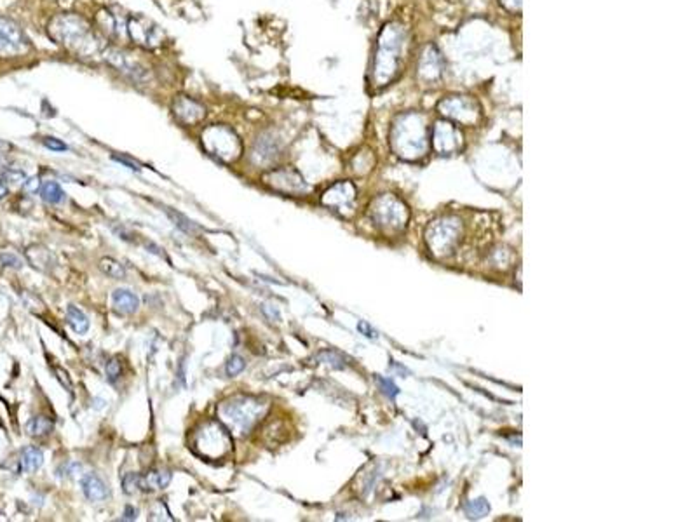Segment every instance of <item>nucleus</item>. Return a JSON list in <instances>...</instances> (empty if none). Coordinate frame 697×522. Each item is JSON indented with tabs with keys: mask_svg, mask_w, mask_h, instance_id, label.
Listing matches in <instances>:
<instances>
[{
	"mask_svg": "<svg viewBox=\"0 0 697 522\" xmlns=\"http://www.w3.org/2000/svg\"><path fill=\"white\" fill-rule=\"evenodd\" d=\"M408 47V26L398 20L387 21L379 33L374 61L370 66V87L374 91H382L400 78Z\"/></svg>",
	"mask_w": 697,
	"mask_h": 522,
	"instance_id": "f257e3e1",
	"label": "nucleus"
},
{
	"mask_svg": "<svg viewBox=\"0 0 697 522\" xmlns=\"http://www.w3.org/2000/svg\"><path fill=\"white\" fill-rule=\"evenodd\" d=\"M196 447L210 458L223 456L230 449V435L225 428L216 421L204 425L203 430L197 432Z\"/></svg>",
	"mask_w": 697,
	"mask_h": 522,
	"instance_id": "1a4fd4ad",
	"label": "nucleus"
},
{
	"mask_svg": "<svg viewBox=\"0 0 697 522\" xmlns=\"http://www.w3.org/2000/svg\"><path fill=\"white\" fill-rule=\"evenodd\" d=\"M499 4L511 14H520L523 7V0H499Z\"/></svg>",
	"mask_w": 697,
	"mask_h": 522,
	"instance_id": "f704fd0d",
	"label": "nucleus"
},
{
	"mask_svg": "<svg viewBox=\"0 0 697 522\" xmlns=\"http://www.w3.org/2000/svg\"><path fill=\"white\" fill-rule=\"evenodd\" d=\"M244 368H246V360L242 359L241 356H236V353H234V356L230 357L229 360H227L225 372H227V376L234 378V376L241 375V372L244 371Z\"/></svg>",
	"mask_w": 697,
	"mask_h": 522,
	"instance_id": "c85d7f7f",
	"label": "nucleus"
},
{
	"mask_svg": "<svg viewBox=\"0 0 697 522\" xmlns=\"http://www.w3.org/2000/svg\"><path fill=\"white\" fill-rule=\"evenodd\" d=\"M354 202H356V186L350 181L335 183L323 195L324 206L333 207L338 212H350Z\"/></svg>",
	"mask_w": 697,
	"mask_h": 522,
	"instance_id": "4468645a",
	"label": "nucleus"
},
{
	"mask_svg": "<svg viewBox=\"0 0 697 522\" xmlns=\"http://www.w3.org/2000/svg\"><path fill=\"white\" fill-rule=\"evenodd\" d=\"M490 512V505H488L487 499L479 498V499H472L465 505V514H467L471 519H479V517H484Z\"/></svg>",
	"mask_w": 697,
	"mask_h": 522,
	"instance_id": "bb28decb",
	"label": "nucleus"
},
{
	"mask_svg": "<svg viewBox=\"0 0 697 522\" xmlns=\"http://www.w3.org/2000/svg\"><path fill=\"white\" fill-rule=\"evenodd\" d=\"M262 312L266 313V315L272 320V322H274V320L278 322V320L281 319V315H279V310L275 307H272V305H267V303L262 305Z\"/></svg>",
	"mask_w": 697,
	"mask_h": 522,
	"instance_id": "4c0bfd02",
	"label": "nucleus"
},
{
	"mask_svg": "<svg viewBox=\"0 0 697 522\" xmlns=\"http://www.w3.org/2000/svg\"><path fill=\"white\" fill-rule=\"evenodd\" d=\"M203 143L206 145L211 154L223 160L236 159L241 152V143L234 130L223 128V126H215V128L208 129L203 136Z\"/></svg>",
	"mask_w": 697,
	"mask_h": 522,
	"instance_id": "9d476101",
	"label": "nucleus"
},
{
	"mask_svg": "<svg viewBox=\"0 0 697 522\" xmlns=\"http://www.w3.org/2000/svg\"><path fill=\"white\" fill-rule=\"evenodd\" d=\"M112 303H114V308L119 313H122V315H131V313L136 312L138 307H140V298H138L133 291L121 287V289H115L114 293H112Z\"/></svg>",
	"mask_w": 697,
	"mask_h": 522,
	"instance_id": "aec40b11",
	"label": "nucleus"
},
{
	"mask_svg": "<svg viewBox=\"0 0 697 522\" xmlns=\"http://www.w3.org/2000/svg\"><path fill=\"white\" fill-rule=\"evenodd\" d=\"M431 147L438 155H453L464 148V136L453 122L439 119L431 130Z\"/></svg>",
	"mask_w": 697,
	"mask_h": 522,
	"instance_id": "6e6552de",
	"label": "nucleus"
},
{
	"mask_svg": "<svg viewBox=\"0 0 697 522\" xmlns=\"http://www.w3.org/2000/svg\"><path fill=\"white\" fill-rule=\"evenodd\" d=\"M389 143L400 159L417 162L429 150V129L426 117L419 111H401L391 124Z\"/></svg>",
	"mask_w": 697,
	"mask_h": 522,
	"instance_id": "f03ea898",
	"label": "nucleus"
},
{
	"mask_svg": "<svg viewBox=\"0 0 697 522\" xmlns=\"http://www.w3.org/2000/svg\"><path fill=\"white\" fill-rule=\"evenodd\" d=\"M140 479L141 473H134L129 472L122 477V490H124L126 494H134L136 491H140Z\"/></svg>",
	"mask_w": 697,
	"mask_h": 522,
	"instance_id": "cd10ccee",
	"label": "nucleus"
},
{
	"mask_svg": "<svg viewBox=\"0 0 697 522\" xmlns=\"http://www.w3.org/2000/svg\"><path fill=\"white\" fill-rule=\"evenodd\" d=\"M114 159H115V160H117V162H121V164H124V166H126V167H129V169H133V171H140V169H141V167H140V166H138V164H136V162H131V160H128V159H124V157H114Z\"/></svg>",
	"mask_w": 697,
	"mask_h": 522,
	"instance_id": "a19ab883",
	"label": "nucleus"
},
{
	"mask_svg": "<svg viewBox=\"0 0 697 522\" xmlns=\"http://www.w3.org/2000/svg\"><path fill=\"white\" fill-rule=\"evenodd\" d=\"M462 238V225L455 216H443L431 221L426 230V242L436 258H448L457 251Z\"/></svg>",
	"mask_w": 697,
	"mask_h": 522,
	"instance_id": "20e7f679",
	"label": "nucleus"
},
{
	"mask_svg": "<svg viewBox=\"0 0 697 522\" xmlns=\"http://www.w3.org/2000/svg\"><path fill=\"white\" fill-rule=\"evenodd\" d=\"M44 463V453L35 446H28L25 447L23 453H21V460H20V468L23 472H35L42 467Z\"/></svg>",
	"mask_w": 697,
	"mask_h": 522,
	"instance_id": "4be33fe9",
	"label": "nucleus"
},
{
	"mask_svg": "<svg viewBox=\"0 0 697 522\" xmlns=\"http://www.w3.org/2000/svg\"><path fill=\"white\" fill-rule=\"evenodd\" d=\"M379 383H380V387H382V390L386 392V395H389V397H396V395L400 394L398 387L394 385V383L391 382V380L380 378V376H379Z\"/></svg>",
	"mask_w": 697,
	"mask_h": 522,
	"instance_id": "c9c22d12",
	"label": "nucleus"
},
{
	"mask_svg": "<svg viewBox=\"0 0 697 522\" xmlns=\"http://www.w3.org/2000/svg\"><path fill=\"white\" fill-rule=\"evenodd\" d=\"M171 482V472L166 468H159V470H152V472L145 473L140 479V490L141 491H154V490H164V487L169 486Z\"/></svg>",
	"mask_w": 697,
	"mask_h": 522,
	"instance_id": "412c9836",
	"label": "nucleus"
},
{
	"mask_svg": "<svg viewBox=\"0 0 697 522\" xmlns=\"http://www.w3.org/2000/svg\"><path fill=\"white\" fill-rule=\"evenodd\" d=\"M359 331H364V333H368L367 336H370V338H371V336H375V333H374V331H371L370 327H368L367 324H364V322H361V324H359Z\"/></svg>",
	"mask_w": 697,
	"mask_h": 522,
	"instance_id": "79ce46f5",
	"label": "nucleus"
},
{
	"mask_svg": "<svg viewBox=\"0 0 697 522\" xmlns=\"http://www.w3.org/2000/svg\"><path fill=\"white\" fill-rule=\"evenodd\" d=\"M105 58L112 63V65L117 66L119 72L126 73V75H129L131 78L140 80V78L145 75V70L141 68L140 63L134 61L128 52L119 49H108L105 51Z\"/></svg>",
	"mask_w": 697,
	"mask_h": 522,
	"instance_id": "dca6fc26",
	"label": "nucleus"
},
{
	"mask_svg": "<svg viewBox=\"0 0 697 522\" xmlns=\"http://www.w3.org/2000/svg\"><path fill=\"white\" fill-rule=\"evenodd\" d=\"M100 270L103 274H107L108 277L112 279H124L126 277V268L121 261L114 260V258H103L100 261Z\"/></svg>",
	"mask_w": 697,
	"mask_h": 522,
	"instance_id": "a878e982",
	"label": "nucleus"
},
{
	"mask_svg": "<svg viewBox=\"0 0 697 522\" xmlns=\"http://www.w3.org/2000/svg\"><path fill=\"white\" fill-rule=\"evenodd\" d=\"M6 195H7V186H6V183L0 181V199H4Z\"/></svg>",
	"mask_w": 697,
	"mask_h": 522,
	"instance_id": "c03bdc74",
	"label": "nucleus"
},
{
	"mask_svg": "<svg viewBox=\"0 0 697 522\" xmlns=\"http://www.w3.org/2000/svg\"><path fill=\"white\" fill-rule=\"evenodd\" d=\"M54 430L53 420L47 416H35L27 423V432L32 437H46Z\"/></svg>",
	"mask_w": 697,
	"mask_h": 522,
	"instance_id": "b1692460",
	"label": "nucleus"
},
{
	"mask_svg": "<svg viewBox=\"0 0 697 522\" xmlns=\"http://www.w3.org/2000/svg\"><path fill=\"white\" fill-rule=\"evenodd\" d=\"M0 265H2V267L21 268V267H23V261L18 258L16 255H9V253H4V255H0Z\"/></svg>",
	"mask_w": 697,
	"mask_h": 522,
	"instance_id": "72a5a7b5",
	"label": "nucleus"
},
{
	"mask_svg": "<svg viewBox=\"0 0 697 522\" xmlns=\"http://www.w3.org/2000/svg\"><path fill=\"white\" fill-rule=\"evenodd\" d=\"M30 49V42L23 30L14 21L0 18V56L14 58L25 54Z\"/></svg>",
	"mask_w": 697,
	"mask_h": 522,
	"instance_id": "f8f14e48",
	"label": "nucleus"
},
{
	"mask_svg": "<svg viewBox=\"0 0 697 522\" xmlns=\"http://www.w3.org/2000/svg\"><path fill=\"white\" fill-rule=\"evenodd\" d=\"M105 375H107V380L110 383L117 382V380L121 378V375H122V364H121V360H119V359H112L110 363L107 364Z\"/></svg>",
	"mask_w": 697,
	"mask_h": 522,
	"instance_id": "2f4dec72",
	"label": "nucleus"
},
{
	"mask_svg": "<svg viewBox=\"0 0 697 522\" xmlns=\"http://www.w3.org/2000/svg\"><path fill=\"white\" fill-rule=\"evenodd\" d=\"M318 359L321 360V363H324V364H330L331 368H337V369L345 368V359L340 356V353H337V352H330V350H324V352L319 353Z\"/></svg>",
	"mask_w": 697,
	"mask_h": 522,
	"instance_id": "c756f323",
	"label": "nucleus"
},
{
	"mask_svg": "<svg viewBox=\"0 0 697 522\" xmlns=\"http://www.w3.org/2000/svg\"><path fill=\"white\" fill-rule=\"evenodd\" d=\"M23 186H25V190L27 192H32V193H35L37 190L40 188V180L37 176H33V178H28V180H25L23 183Z\"/></svg>",
	"mask_w": 697,
	"mask_h": 522,
	"instance_id": "58836bf2",
	"label": "nucleus"
},
{
	"mask_svg": "<svg viewBox=\"0 0 697 522\" xmlns=\"http://www.w3.org/2000/svg\"><path fill=\"white\" fill-rule=\"evenodd\" d=\"M173 110L174 115H177L181 122H185V124H196V122H199L201 119L206 115V110H204L199 103L193 102V99L190 98H185V96H180V98L174 102Z\"/></svg>",
	"mask_w": 697,
	"mask_h": 522,
	"instance_id": "f3484780",
	"label": "nucleus"
},
{
	"mask_svg": "<svg viewBox=\"0 0 697 522\" xmlns=\"http://www.w3.org/2000/svg\"><path fill=\"white\" fill-rule=\"evenodd\" d=\"M95 402H96V404H95L96 409H102L103 404H105V401H102V399H95Z\"/></svg>",
	"mask_w": 697,
	"mask_h": 522,
	"instance_id": "a18cd8bd",
	"label": "nucleus"
},
{
	"mask_svg": "<svg viewBox=\"0 0 697 522\" xmlns=\"http://www.w3.org/2000/svg\"><path fill=\"white\" fill-rule=\"evenodd\" d=\"M446 63L441 51L434 44H427L420 52L419 63H417V77L426 85H434L445 75Z\"/></svg>",
	"mask_w": 697,
	"mask_h": 522,
	"instance_id": "9b49d317",
	"label": "nucleus"
},
{
	"mask_svg": "<svg viewBox=\"0 0 697 522\" xmlns=\"http://www.w3.org/2000/svg\"><path fill=\"white\" fill-rule=\"evenodd\" d=\"M138 517V509H134L133 505H128L124 509V514H122V521H134Z\"/></svg>",
	"mask_w": 697,
	"mask_h": 522,
	"instance_id": "ea45409f",
	"label": "nucleus"
},
{
	"mask_svg": "<svg viewBox=\"0 0 697 522\" xmlns=\"http://www.w3.org/2000/svg\"><path fill=\"white\" fill-rule=\"evenodd\" d=\"M279 155V145L272 136H262L253 148V162L256 166L268 164Z\"/></svg>",
	"mask_w": 697,
	"mask_h": 522,
	"instance_id": "6ab92c4d",
	"label": "nucleus"
},
{
	"mask_svg": "<svg viewBox=\"0 0 697 522\" xmlns=\"http://www.w3.org/2000/svg\"><path fill=\"white\" fill-rule=\"evenodd\" d=\"M4 178H6V181L11 183V185H23L25 180H27V174H25L23 171L9 169V171H6Z\"/></svg>",
	"mask_w": 697,
	"mask_h": 522,
	"instance_id": "473e14b6",
	"label": "nucleus"
},
{
	"mask_svg": "<svg viewBox=\"0 0 697 522\" xmlns=\"http://www.w3.org/2000/svg\"><path fill=\"white\" fill-rule=\"evenodd\" d=\"M81 486H82V493H84V496L89 499V502H105L108 494H110L105 480H103L100 475H96V473H88V475L81 480Z\"/></svg>",
	"mask_w": 697,
	"mask_h": 522,
	"instance_id": "a211bd4d",
	"label": "nucleus"
},
{
	"mask_svg": "<svg viewBox=\"0 0 697 522\" xmlns=\"http://www.w3.org/2000/svg\"><path fill=\"white\" fill-rule=\"evenodd\" d=\"M167 214H169V218L173 219L174 221V225L178 226V229H181L184 232H193V230H197V225H193V221H190L189 218H185L184 214H180V212H174V211H167Z\"/></svg>",
	"mask_w": 697,
	"mask_h": 522,
	"instance_id": "7c9ffc66",
	"label": "nucleus"
},
{
	"mask_svg": "<svg viewBox=\"0 0 697 522\" xmlns=\"http://www.w3.org/2000/svg\"><path fill=\"white\" fill-rule=\"evenodd\" d=\"M49 35L56 44L81 58H93L103 49V40L91 25L76 14H59L49 23Z\"/></svg>",
	"mask_w": 697,
	"mask_h": 522,
	"instance_id": "7ed1b4c3",
	"label": "nucleus"
},
{
	"mask_svg": "<svg viewBox=\"0 0 697 522\" xmlns=\"http://www.w3.org/2000/svg\"><path fill=\"white\" fill-rule=\"evenodd\" d=\"M266 180L270 183L275 190H281V192L286 193H304L305 190L309 188L304 176H302L297 169H292V167L272 171Z\"/></svg>",
	"mask_w": 697,
	"mask_h": 522,
	"instance_id": "2eb2a0df",
	"label": "nucleus"
},
{
	"mask_svg": "<svg viewBox=\"0 0 697 522\" xmlns=\"http://www.w3.org/2000/svg\"><path fill=\"white\" fill-rule=\"evenodd\" d=\"M371 218L375 225L386 233L401 232L410 218V211L403 200L393 193H386L371 204Z\"/></svg>",
	"mask_w": 697,
	"mask_h": 522,
	"instance_id": "0eeeda50",
	"label": "nucleus"
},
{
	"mask_svg": "<svg viewBox=\"0 0 697 522\" xmlns=\"http://www.w3.org/2000/svg\"><path fill=\"white\" fill-rule=\"evenodd\" d=\"M438 114L455 126H478L483 119V110L479 103L472 96L467 95H450L439 99L436 107Z\"/></svg>",
	"mask_w": 697,
	"mask_h": 522,
	"instance_id": "423d86ee",
	"label": "nucleus"
},
{
	"mask_svg": "<svg viewBox=\"0 0 697 522\" xmlns=\"http://www.w3.org/2000/svg\"><path fill=\"white\" fill-rule=\"evenodd\" d=\"M220 415L230 428L241 434H248L263 415V404L258 399L241 395V397H234L223 402L220 408Z\"/></svg>",
	"mask_w": 697,
	"mask_h": 522,
	"instance_id": "39448f33",
	"label": "nucleus"
},
{
	"mask_svg": "<svg viewBox=\"0 0 697 522\" xmlns=\"http://www.w3.org/2000/svg\"><path fill=\"white\" fill-rule=\"evenodd\" d=\"M129 35L138 46L145 47V49H154V47L161 46L164 40L162 30L154 21L148 20L145 16H134L128 23Z\"/></svg>",
	"mask_w": 697,
	"mask_h": 522,
	"instance_id": "ddd939ff",
	"label": "nucleus"
},
{
	"mask_svg": "<svg viewBox=\"0 0 697 522\" xmlns=\"http://www.w3.org/2000/svg\"><path fill=\"white\" fill-rule=\"evenodd\" d=\"M40 197H42L47 204H59L63 202V199H65V192H63V188L56 181H47L44 183L42 188H40Z\"/></svg>",
	"mask_w": 697,
	"mask_h": 522,
	"instance_id": "393cba45",
	"label": "nucleus"
},
{
	"mask_svg": "<svg viewBox=\"0 0 697 522\" xmlns=\"http://www.w3.org/2000/svg\"><path fill=\"white\" fill-rule=\"evenodd\" d=\"M56 372H58V375H59V380H61L63 383H66V387H68V389H70V382H68V378H66V372H63L61 369H56Z\"/></svg>",
	"mask_w": 697,
	"mask_h": 522,
	"instance_id": "37998d69",
	"label": "nucleus"
},
{
	"mask_svg": "<svg viewBox=\"0 0 697 522\" xmlns=\"http://www.w3.org/2000/svg\"><path fill=\"white\" fill-rule=\"evenodd\" d=\"M66 320H68L70 327L76 331L77 334H85L89 331V319L81 308H77L76 305H70L66 308Z\"/></svg>",
	"mask_w": 697,
	"mask_h": 522,
	"instance_id": "5701e85b",
	"label": "nucleus"
},
{
	"mask_svg": "<svg viewBox=\"0 0 697 522\" xmlns=\"http://www.w3.org/2000/svg\"><path fill=\"white\" fill-rule=\"evenodd\" d=\"M44 145H46L49 150H54V152H65V150H68V147H66L63 141H59V140H56V138H46L44 140Z\"/></svg>",
	"mask_w": 697,
	"mask_h": 522,
	"instance_id": "e433bc0d",
	"label": "nucleus"
}]
</instances>
